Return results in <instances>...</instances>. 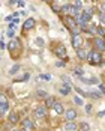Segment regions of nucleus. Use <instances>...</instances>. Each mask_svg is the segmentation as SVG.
Instances as JSON below:
<instances>
[{
  "mask_svg": "<svg viewBox=\"0 0 105 131\" xmlns=\"http://www.w3.org/2000/svg\"><path fill=\"white\" fill-rule=\"evenodd\" d=\"M101 60H102V57H101V53H99V51H92V53H90L89 62H90L92 65H99Z\"/></svg>",
  "mask_w": 105,
  "mask_h": 131,
  "instance_id": "obj_1",
  "label": "nucleus"
},
{
  "mask_svg": "<svg viewBox=\"0 0 105 131\" xmlns=\"http://www.w3.org/2000/svg\"><path fill=\"white\" fill-rule=\"evenodd\" d=\"M83 42H84V39H83V36H81L80 33H78V35H74V36H72V45H74V48H75V50L81 48Z\"/></svg>",
  "mask_w": 105,
  "mask_h": 131,
  "instance_id": "obj_2",
  "label": "nucleus"
},
{
  "mask_svg": "<svg viewBox=\"0 0 105 131\" xmlns=\"http://www.w3.org/2000/svg\"><path fill=\"white\" fill-rule=\"evenodd\" d=\"M47 106H39V107H36L35 109V117H38V119H42L44 116L47 115Z\"/></svg>",
  "mask_w": 105,
  "mask_h": 131,
  "instance_id": "obj_3",
  "label": "nucleus"
},
{
  "mask_svg": "<svg viewBox=\"0 0 105 131\" xmlns=\"http://www.w3.org/2000/svg\"><path fill=\"white\" fill-rule=\"evenodd\" d=\"M63 21H65L66 27H68V29H71V30H74V29L78 26V24H77V21H75L74 18H71V17H65V20H63Z\"/></svg>",
  "mask_w": 105,
  "mask_h": 131,
  "instance_id": "obj_4",
  "label": "nucleus"
},
{
  "mask_svg": "<svg viewBox=\"0 0 105 131\" xmlns=\"http://www.w3.org/2000/svg\"><path fill=\"white\" fill-rule=\"evenodd\" d=\"M23 128H26L27 131H33L35 130V124L32 119H24L23 121Z\"/></svg>",
  "mask_w": 105,
  "mask_h": 131,
  "instance_id": "obj_5",
  "label": "nucleus"
},
{
  "mask_svg": "<svg viewBox=\"0 0 105 131\" xmlns=\"http://www.w3.org/2000/svg\"><path fill=\"white\" fill-rule=\"evenodd\" d=\"M0 101H2V104H0V112H2V113H6V112L9 110V104H8L6 98H5V95H2Z\"/></svg>",
  "mask_w": 105,
  "mask_h": 131,
  "instance_id": "obj_6",
  "label": "nucleus"
},
{
  "mask_svg": "<svg viewBox=\"0 0 105 131\" xmlns=\"http://www.w3.org/2000/svg\"><path fill=\"white\" fill-rule=\"evenodd\" d=\"M75 116H77V112H75L74 109H68V110H65V117H66V121H74V119H75Z\"/></svg>",
  "mask_w": 105,
  "mask_h": 131,
  "instance_id": "obj_7",
  "label": "nucleus"
},
{
  "mask_svg": "<svg viewBox=\"0 0 105 131\" xmlns=\"http://www.w3.org/2000/svg\"><path fill=\"white\" fill-rule=\"evenodd\" d=\"M80 18H81L84 23H89V21L92 20V11H90V9H87V11H83V12H81V15H80Z\"/></svg>",
  "mask_w": 105,
  "mask_h": 131,
  "instance_id": "obj_8",
  "label": "nucleus"
},
{
  "mask_svg": "<svg viewBox=\"0 0 105 131\" xmlns=\"http://www.w3.org/2000/svg\"><path fill=\"white\" fill-rule=\"evenodd\" d=\"M95 45L99 51H102V50H105V41L101 38H95Z\"/></svg>",
  "mask_w": 105,
  "mask_h": 131,
  "instance_id": "obj_9",
  "label": "nucleus"
},
{
  "mask_svg": "<svg viewBox=\"0 0 105 131\" xmlns=\"http://www.w3.org/2000/svg\"><path fill=\"white\" fill-rule=\"evenodd\" d=\"M56 102H57V101H56V97H48V98L45 99V106H47L48 109H52V107L56 106Z\"/></svg>",
  "mask_w": 105,
  "mask_h": 131,
  "instance_id": "obj_10",
  "label": "nucleus"
},
{
  "mask_svg": "<svg viewBox=\"0 0 105 131\" xmlns=\"http://www.w3.org/2000/svg\"><path fill=\"white\" fill-rule=\"evenodd\" d=\"M33 26H35V20L33 18H27L26 23H24V29L26 30H30V29H33Z\"/></svg>",
  "mask_w": 105,
  "mask_h": 131,
  "instance_id": "obj_11",
  "label": "nucleus"
},
{
  "mask_svg": "<svg viewBox=\"0 0 105 131\" xmlns=\"http://www.w3.org/2000/svg\"><path fill=\"white\" fill-rule=\"evenodd\" d=\"M56 54H57L59 57H63V59H65V57H66V50H65V47H63V45L57 47V48H56Z\"/></svg>",
  "mask_w": 105,
  "mask_h": 131,
  "instance_id": "obj_12",
  "label": "nucleus"
},
{
  "mask_svg": "<svg viewBox=\"0 0 105 131\" xmlns=\"http://www.w3.org/2000/svg\"><path fill=\"white\" fill-rule=\"evenodd\" d=\"M52 109H54V112H56L57 115H63V113H65V109H63V106H62L60 102H56V106H54Z\"/></svg>",
  "mask_w": 105,
  "mask_h": 131,
  "instance_id": "obj_13",
  "label": "nucleus"
},
{
  "mask_svg": "<svg viewBox=\"0 0 105 131\" xmlns=\"http://www.w3.org/2000/svg\"><path fill=\"white\" fill-rule=\"evenodd\" d=\"M65 130L66 131H77V125L74 121H68V124L65 125Z\"/></svg>",
  "mask_w": 105,
  "mask_h": 131,
  "instance_id": "obj_14",
  "label": "nucleus"
},
{
  "mask_svg": "<svg viewBox=\"0 0 105 131\" xmlns=\"http://www.w3.org/2000/svg\"><path fill=\"white\" fill-rule=\"evenodd\" d=\"M36 97H38V98H41V99H47L50 95H48L45 90H36Z\"/></svg>",
  "mask_w": 105,
  "mask_h": 131,
  "instance_id": "obj_15",
  "label": "nucleus"
},
{
  "mask_svg": "<svg viewBox=\"0 0 105 131\" xmlns=\"http://www.w3.org/2000/svg\"><path fill=\"white\" fill-rule=\"evenodd\" d=\"M9 122H12V124H17L18 122V115L15 112H11L9 113Z\"/></svg>",
  "mask_w": 105,
  "mask_h": 131,
  "instance_id": "obj_16",
  "label": "nucleus"
},
{
  "mask_svg": "<svg viewBox=\"0 0 105 131\" xmlns=\"http://www.w3.org/2000/svg\"><path fill=\"white\" fill-rule=\"evenodd\" d=\"M72 11H74V6H71V5H66V6L62 8V12L63 14H72Z\"/></svg>",
  "mask_w": 105,
  "mask_h": 131,
  "instance_id": "obj_17",
  "label": "nucleus"
},
{
  "mask_svg": "<svg viewBox=\"0 0 105 131\" xmlns=\"http://www.w3.org/2000/svg\"><path fill=\"white\" fill-rule=\"evenodd\" d=\"M20 47V42L18 41H15V39H12L11 42H9V50H15Z\"/></svg>",
  "mask_w": 105,
  "mask_h": 131,
  "instance_id": "obj_18",
  "label": "nucleus"
},
{
  "mask_svg": "<svg viewBox=\"0 0 105 131\" xmlns=\"http://www.w3.org/2000/svg\"><path fill=\"white\" fill-rule=\"evenodd\" d=\"M77 54H78V57H80L81 60H83V59L86 57V51H84V48H83V50L78 48V50H77Z\"/></svg>",
  "mask_w": 105,
  "mask_h": 131,
  "instance_id": "obj_19",
  "label": "nucleus"
},
{
  "mask_svg": "<svg viewBox=\"0 0 105 131\" xmlns=\"http://www.w3.org/2000/svg\"><path fill=\"white\" fill-rule=\"evenodd\" d=\"M69 92H71V86L69 84H66V87H62V89H60V94H63V95H68Z\"/></svg>",
  "mask_w": 105,
  "mask_h": 131,
  "instance_id": "obj_20",
  "label": "nucleus"
},
{
  "mask_svg": "<svg viewBox=\"0 0 105 131\" xmlns=\"http://www.w3.org/2000/svg\"><path fill=\"white\" fill-rule=\"evenodd\" d=\"M89 95H90L92 98H101V94H99V92H96V90H92V92H89Z\"/></svg>",
  "mask_w": 105,
  "mask_h": 131,
  "instance_id": "obj_21",
  "label": "nucleus"
},
{
  "mask_svg": "<svg viewBox=\"0 0 105 131\" xmlns=\"http://www.w3.org/2000/svg\"><path fill=\"white\" fill-rule=\"evenodd\" d=\"M18 69H20V65H14L12 68H11V74H15Z\"/></svg>",
  "mask_w": 105,
  "mask_h": 131,
  "instance_id": "obj_22",
  "label": "nucleus"
},
{
  "mask_svg": "<svg viewBox=\"0 0 105 131\" xmlns=\"http://www.w3.org/2000/svg\"><path fill=\"white\" fill-rule=\"evenodd\" d=\"M80 128H81V130H83V131H89V124H86V122H83Z\"/></svg>",
  "mask_w": 105,
  "mask_h": 131,
  "instance_id": "obj_23",
  "label": "nucleus"
},
{
  "mask_svg": "<svg viewBox=\"0 0 105 131\" xmlns=\"http://www.w3.org/2000/svg\"><path fill=\"white\" fill-rule=\"evenodd\" d=\"M75 74H77V75H80V77H83L84 71H83V69H80V68H77V69H75Z\"/></svg>",
  "mask_w": 105,
  "mask_h": 131,
  "instance_id": "obj_24",
  "label": "nucleus"
},
{
  "mask_svg": "<svg viewBox=\"0 0 105 131\" xmlns=\"http://www.w3.org/2000/svg\"><path fill=\"white\" fill-rule=\"evenodd\" d=\"M86 113H89V115L92 113V106H90V104H87V106H86Z\"/></svg>",
  "mask_w": 105,
  "mask_h": 131,
  "instance_id": "obj_25",
  "label": "nucleus"
},
{
  "mask_svg": "<svg viewBox=\"0 0 105 131\" xmlns=\"http://www.w3.org/2000/svg\"><path fill=\"white\" fill-rule=\"evenodd\" d=\"M8 36H9V38H12V36H14V29H11V27H9V30H8Z\"/></svg>",
  "mask_w": 105,
  "mask_h": 131,
  "instance_id": "obj_26",
  "label": "nucleus"
},
{
  "mask_svg": "<svg viewBox=\"0 0 105 131\" xmlns=\"http://www.w3.org/2000/svg\"><path fill=\"white\" fill-rule=\"evenodd\" d=\"M15 3L18 6H24V0H15Z\"/></svg>",
  "mask_w": 105,
  "mask_h": 131,
  "instance_id": "obj_27",
  "label": "nucleus"
},
{
  "mask_svg": "<svg viewBox=\"0 0 105 131\" xmlns=\"http://www.w3.org/2000/svg\"><path fill=\"white\" fill-rule=\"evenodd\" d=\"M101 21H102V24H105V14L104 12H101Z\"/></svg>",
  "mask_w": 105,
  "mask_h": 131,
  "instance_id": "obj_28",
  "label": "nucleus"
},
{
  "mask_svg": "<svg viewBox=\"0 0 105 131\" xmlns=\"http://www.w3.org/2000/svg\"><path fill=\"white\" fill-rule=\"evenodd\" d=\"M41 78H42V80H50V78H51V77H50V75H48V74H47V75H41Z\"/></svg>",
  "mask_w": 105,
  "mask_h": 131,
  "instance_id": "obj_29",
  "label": "nucleus"
},
{
  "mask_svg": "<svg viewBox=\"0 0 105 131\" xmlns=\"http://www.w3.org/2000/svg\"><path fill=\"white\" fill-rule=\"evenodd\" d=\"M99 87H101V92H102V94H105V87H104V84H99Z\"/></svg>",
  "mask_w": 105,
  "mask_h": 131,
  "instance_id": "obj_30",
  "label": "nucleus"
},
{
  "mask_svg": "<svg viewBox=\"0 0 105 131\" xmlns=\"http://www.w3.org/2000/svg\"><path fill=\"white\" fill-rule=\"evenodd\" d=\"M101 9H102V12L105 14V3H102V5H101Z\"/></svg>",
  "mask_w": 105,
  "mask_h": 131,
  "instance_id": "obj_31",
  "label": "nucleus"
},
{
  "mask_svg": "<svg viewBox=\"0 0 105 131\" xmlns=\"http://www.w3.org/2000/svg\"><path fill=\"white\" fill-rule=\"evenodd\" d=\"M63 65H65L63 62H57V63H56V66H63Z\"/></svg>",
  "mask_w": 105,
  "mask_h": 131,
  "instance_id": "obj_32",
  "label": "nucleus"
},
{
  "mask_svg": "<svg viewBox=\"0 0 105 131\" xmlns=\"http://www.w3.org/2000/svg\"><path fill=\"white\" fill-rule=\"evenodd\" d=\"M21 131H27V130H26V128H23V130H21Z\"/></svg>",
  "mask_w": 105,
  "mask_h": 131,
  "instance_id": "obj_33",
  "label": "nucleus"
},
{
  "mask_svg": "<svg viewBox=\"0 0 105 131\" xmlns=\"http://www.w3.org/2000/svg\"><path fill=\"white\" fill-rule=\"evenodd\" d=\"M45 2H50V0H45Z\"/></svg>",
  "mask_w": 105,
  "mask_h": 131,
  "instance_id": "obj_34",
  "label": "nucleus"
},
{
  "mask_svg": "<svg viewBox=\"0 0 105 131\" xmlns=\"http://www.w3.org/2000/svg\"><path fill=\"white\" fill-rule=\"evenodd\" d=\"M12 131H17V130H12Z\"/></svg>",
  "mask_w": 105,
  "mask_h": 131,
  "instance_id": "obj_35",
  "label": "nucleus"
}]
</instances>
